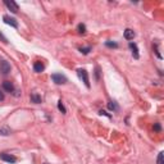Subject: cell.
Segmentation results:
<instances>
[{
  "label": "cell",
  "mask_w": 164,
  "mask_h": 164,
  "mask_svg": "<svg viewBox=\"0 0 164 164\" xmlns=\"http://www.w3.org/2000/svg\"><path fill=\"white\" fill-rule=\"evenodd\" d=\"M77 73H78V77L85 82V85H86V87L90 89V80H89V75H87V72L85 71V69H77Z\"/></svg>",
  "instance_id": "obj_1"
},
{
  "label": "cell",
  "mask_w": 164,
  "mask_h": 164,
  "mask_svg": "<svg viewBox=\"0 0 164 164\" xmlns=\"http://www.w3.org/2000/svg\"><path fill=\"white\" fill-rule=\"evenodd\" d=\"M52 80L55 82L57 85H63L67 82V77L63 76V75H60V73H54V75L52 76Z\"/></svg>",
  "instance_id": "obj_2"
},
{
  "label": "cell",
  "mask_w": 164,
  "mask_h": 164,
  "mask_svg": "<svg viewBox=\"0 0 164 164\" xmlns=\"http://www.w3.org/2000/svg\"><path fill=\"white\" fill-rule=\"evenodd\" d=\"M10 72V64L7 60L0 62V73L1 75H8Z\"/></svg>",
  "instance_id": "obj_3"
},
{
  "label": "cell",
  "mask_w": 164,
  "mask_h": 164,
  "mask_svg": "<svg viewBox=\"0 0 164 164\" xmlns=\"http://www.w3.org/2000/svg\"><path fill=\"white\" fill-rule=\"evenodd\" d=\"M0 159L4 162H7V163H15L17 162V158L15 157H13V155H10V154H5V153L0 154Z\"/></svg>",
  "instance_id": "obj_4"
},
{
  "label": "cell",
  "mask_w": 164,
  "mask_h": 164,
  "mask_svg": "<svg viewBox=\"0 0 164 164\" xmlns=\"http://www.w3.org/2000/svg\"><path fill=\"white\" fill-rule=\"evenodd\" d=\"M3 19H4V22H5L7 25H9V26H12V27H14V28H17V27H18V22L15 21L14 18L9 17V15H4Z\"/></svg>",
  "instance_id": "obj_5"
},
{
  "label": "cell",
  "mask_w": 164,
  "mask_h": 164,
  "mask_svg": "<svg viewBox=\"0 0 164 164\" xmlns=\"http://www.w3.org/2000/svg\"><path fill=\"white\" fill-rule=\"evenodd\" d=\"M5 5L8 7V9H9L12 13H17V12H18V5H17V3L12 1V0H10V1H8V0H7V1H5Z\"/></svg>",
  "instance_id": "obj_6"
},
{
  "label": "cell",
  "mask_w": 164,
  "mask_h": 164,
  "mask_svg": "<svg viewBox=\"0 0 164 164\" xmlns=\"http://www.w3.org/2000/svg\"><path fill=\"white\" fill-rule=\"evenodd\" d=\"M3 89L5 90L7 92H13L14 91V85L10 81H4L3 82Z\"/></svg>",
  "instance_id": "obj_7"
},
{
  "label": "cell",
  "mask_w": 164,
  "mask_h": 164,
  "mask_svg": "<svg viewBox=\"0 0 164 164\" xmlns=\"http://www.w3.org/2000/svg\"><path fill=\"white\" fill-rule=\"evenodd\" d=\"M44 69H45V65L42 64L41 62H36V63L33 64V71H35V72L41 73V72H44Z\"/></svg>",
  "instance_id": "obj_8"
},
{
  "label": "cell",
  "mask_w": 164,
  "mask_h": 164,
  "mask_svg": "<svg viewBox=\"0 0 164 164\" xmlns=\"http://www.w3.org/2000/svg\"><path fill=\"white\" fill-rule=\"evenodd\" d=\"M130 48L132 50V55H134V58L139 59L140 54H139V49H137V46H136V44H134V42H130Z\"/></svg>",
  "instance_id": "obj_9"
},
{
  "label": "cell",
  "mask_w": 164,
  "mask_h": 164,
  "mask_svg": "<svg viewBox=\"0 0 164 164\" xmlns=\"http://www.w3.org/2000/svg\"><path fill=\"white\" fill-rule=\"evenodd\" d=\"M134 37H135V32L132 30L127 28L124 31V38H126V40H134Z\"/></svg>",
  "instance_id": "obj_10"
},
{
  "label": "cell",
  "mask_w": 164,
  "mask_h": 164,
  "mask_svg": "<svg viewBox=\"0 0 164 164\" xmlns=\"http://www.w3.org/2000/svg\"><path fill=\"white\" fill-rule=\"evenodd\" d=\"M41 96L38 95V94H32V95H31V101H32V103H35V104H40L41 103Z\"/></svg>",
  "instance_id": "obj_11"
},
{
  "label": "cell",
  "mask_w": 164,
  "mask_h": 164,
  "mask_svg": "<svg viewBox=\"0 0 164 164\" xmlns=\"http://www.w3.org/2000/svg\"><path fill=\"white\" fill-rule=\"evenodd\" d=\"M108 108L110 109V110H118V105H117V103L115 101H109L108 103Z\"/></svg>",
  "instance_id": "obj_12"
},
{
  "label": "cell",
  "mask_w": 164,
  "mask_h": 164,
  "mask_svg": "<svg viewBox=\"0 0 164 164\" xmlns=\"http://www.w3.org/2000/svg\"><path fill=\"white\" fill-rule=\"evenodd\" d=\"M58 109H59V110H60L62 113H63V114H65V113H67V110H65V108H64L63 103H62V100L58 101Z\"/></svg>",
  "instance_id": "obj_13"
},
{
  "label": "cell",
  "mask_w": 164,
  "mask_h": 164,
  "mask_svg": "<svg viewBox=\"0 0 164 164\" xmlns=\"http://www.w3.org/2000/svg\"><path fill=\"white\" fill-rule=\"evenodd\" d=\"M105 45H107L108 48H118V44H117V42H112V41H107Z\"/></svg>",
  "instance_id": "obj_14"
},
{
  "label": "cell",
  "mask_w": 164,
  "mask_h": 164,
  "mask_svg": "<svg viewBox=\"0 0 164 164\" xmlns=\"http://www.w3.org/2000/svg\"><path fill=\"white\" fill-rule=\"evenodd\" d=\"M80 52H81L82 54H85V55H86V54H89L90 52H91V48H90V46H87V48H81V49H80Z\"/></svg>",
  "instance_id": "obj_15"
},
{
  "label": "cell",
  "mask_w": 164,
  "mask_h": 164,
  "mask_svg": "<svg viewBox=\"0 0 164 164\" xmlns=\"http://www.w3.org/2000/svg\"><path fill=\"white\" fill-rule=\"evenodd\" d=\"M78 32H80V33H85V32H86V26H85V25L80 23V25H78Z\"/></svg>",
  "instance_id": "obj_16"
},
{
  "label": "cell",
  "mask_w": 164,
  "mask_h": 164,
  "mask_svg": "<svg viewBox=\"0 0 164 164\" xmlns=\"http://www.w3.org/2000/svg\"><path fill=\"white\" fill-rule=\"evenodd\" d=\"M10 134V131L8 130V128H1V130H0V135H3V136H8Z\"/></svg>",
  "instance_id": "obj_17"
},
{
  "label": "cell",
  "mask_w": 164,
  "mask_h": 164,
  "mask_svg": "<svg viewBox=\"0 0 164 164\" xmlns=\"http://www.w3.org/2000/svg\"><path fill=\"white\" fill-rule=\"evenodd\" d=\"M158 164H164V158H163V153H159V155H158Z\"/></svg>",
  "instance_id": "obj_18"
},
{
  "label": "cell",
  "mask_w": 164,
  "mask_h": 164,
  "mask_svg": "<svg viewBox=\"0 0 164 164\" xmlns=\"http://www.w3.org/2000/svg\"><path fill=\"white\" fill-rule=\"evenodd\" d=\"M162 128H160V124L159 123H154V131H157V132H159Z\"/></svg>",
  "instance_id": "obj_19"
},
{
  "label": "cell",
  "mask_w": 164,
  "mask_h": 164,
  "mask_svg": "<svg viewBox=\"0 0 164 164\" xmlns=\"http://www.w3.org/2000/svg\"><path fill=\"white\" fill-rule=\"evenodd\" d=\"M0 38H1V40H3V42H4V44H7V42H8V40H7V38L4 37V36H3V33H1V32H0Z\"/></svg>",
  "instance_id": "obj_20"
},
{
  "label": "cell",
  "mask_w": 164,
  "mask_h": 164,
  "mask_svg": "<svg viewBox=\"0 0 164 164\" xmlns=\"http://www.w3.org/2000/svg\"><path fill=\"white\" fill-rule=\"evenodd\" d=\"M100 114H101V115H107V117H110V115H109L107 112H104V110H100Z\"/></svg>",
  "instance_id": "obj_21"
},
{
  "label": "cell",
  "mask_w": 164,
  "mask_h": 164,
  "mask_svg": "<svg viewBox=\"0 0 164 164\" xmlns=\"http://www.w3.org/2000/svg\"><path fill=\"white\" fill-rule=\"evenodd\" d=\"M3 100H4V94L0 91V101H3Z\"/></svg>",
  "instance_id": "obj_22"
},
{
  "label": "cell",
  "mask_w": 164,
  "mask_h": 164,
  "mask_svg": "<svg viewBox=\"0 0 164 164\" xmlns=\"http://www.w3.org/2000/svg\"><path fill=\"white\" fill-rule=\"evenodd\" d=\"M96 78L99 80V68H96Z\"/></svg>",
  "instance_id": "obj_23"
}]
</instances>
